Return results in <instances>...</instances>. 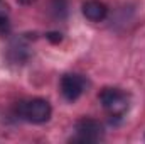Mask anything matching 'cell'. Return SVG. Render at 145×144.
I'll use <instances>...</instances> for the list:
<instances>
[{"mask_svg":"<svg viewBox=\"0 0 145 144\" xmlns=\"http://www.w3.org/2000/svg\"><path fill=\"white\" fill-rule=\"evenodd\" d=\"M103 126L89 117H83L76 122L74 126V137L72 141H79V143H98L103 139Z\"/></svg>","mask_w":145,"mask_h":144,"instance_id":"3957f363","label":"cell"},{"mask_svg":"<svg viewBox=\"0 0 145 144\" xmlns=\"http://www.w3.org/2000/svg\"><path fill=\"white\" fill-rule=\"evenodd\" d=\"M52 108L46 98H29L17 104V115L32 124H44L51 119Z\"/></svg>","mask_w":145,"mask_h":144,"instance_id":"6da1fadb","label":"cell"},{"mask_svg":"<svg viewBox=\"0 0 145 144\" xmlns=\"http://www.w3.org/2000/svg\"><path fill=\"white\" fill-rule=\"evenodd\" d=\"M86 90V78L78 73H66L61 78V93L68 102L78 100Z\"/></svg>","mask_w":145,"mask_h":144,"instance_id":"277c9868","label":"cell"},{"mask_svg":"<svg viewBox=\"0 0 145 144\" xmlns=\"http://www.w3.org/2000/svg\"><path fill=\"white\" fill-rule=\"evenodd\" d=\"M101 107L108 112L110 117L120 119L127 114L128 105H130V98L128 95L121 90V88H115V87H106L100 92L98 95Z\"/></svg>","mask_w":145,"mask_h":144,"instance_id":"7a4b0ae2","label":"cell"},{"mask_svg":"<svg viewBox=\"0 0 145 144\" xmlns=\"http://www.w3.org/2000/svg\"><path fill=\"white\" fill-rule=\"evenodd\" d=\"M8 58L12 59V63L22 65V63L27 61V58H29V51H27V48H25L22 42H14V44L8 48Z\"/></svg>","mask_w":145,"mask_h":144,"instance_id":"8992f818","label":"cell"},{"mask_svg":"<svg viewBox=\"0 0 145 144\" xmlns=\"http://www.w3.org/2000/svg\"><path fill=\"white\" fill-rule=\"evenodd\" d=\"M10 32V10L8 5L0 0V34L5 36Z\"/></svg>","mask_w":145,"mask_h":144,"instance_id":"52a82bcc","label":"cell"},{"mask_svg":"<svg viewBox=\"0 0 145 144\" xmlns=\"http://www.w3.org/2000/svg\"><path fill=\"white\" fill-rule=\"evenodd\" d=\"M19 3H22V5H31V3H34L36 0H17Z\"/></svg>","mask_w":145,"mask_h":144,"instance_id":"9c48e42d","label":"cell"},{"mask_svg":"<svg viewBox=\"0 0 145 144\" xmlns=\"http://www.w3.org/2000/svg\"><path fill=\"white\" fill-rule=\"evenodd\" d=\"M46 37H47L51 42H54V44H57V42L63 41V34H61V32H47Z\"/></svg>","mask_w":145,"mask_h":144,"instance_id":"ba28073f","label":"cell"},{"mask_svg":"<svg viewBox=\"0 0 145 144\" xmlns=\"http://www.w3.org/2000/svg\"><path fill=\"white\" fill-rule=\"evenodd\" d=\"M81 10H83V15L91 22H101L108 14V7L100 0H86Z\"/></svg>","mask_w":145,"mask_h":144,"instance_id":"5b68a950","label":"cell"}]
</instances>
